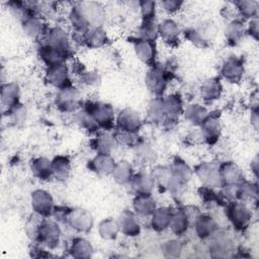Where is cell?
Wrapping results in <instances>:
<instances>
[{
	"mask_svg": "<svg viewBox=\"0 0 259 259\" xmlns=\"http://www.w3.org/2000/svg\"><path fill=\"white\" fill-rule=\"evenodd\" d=\"M171 176L167 185V191L174 197L182 195L184 187L190 181L193 171L189 165L180 157H175L170 165Z\"/></svg>",
	"mask_w": 259,
	"mask_h": 259,
	"instance_id": "6da1fadb",
	"label": "cell"
},
{
	"mask_svg": "<svg viewBox=\"0 0 259 259\" xmlns=\"http://www.w3.org/2000/svg\"><path fill=\"white\" fill-rule=\"evenodd\" d=\"M82 110L90 114L103 132H109L115 127L116 114L111 104L103 101H86Z\"/></svg>",
	"mask_w": 259,
	"mask_h": 259,
	"instance_id": "7a4b0ae2",
	"label": "cell"
},
{
	"mask_svg": "<svg viewBox=\"0 0 259 259\" xmlns=\"http://www.w3.org/2000/svg\"><path fill=\"white\" fill-rule=\"evenodd\" d=\"M170 80L171 72L161 64L155 63L146 74L145 84L155 97H163Z\"/></svg>",
	"mask_w": 259,
	"mask_h": 259,
	"instance_id": "3957f363",
	"label": "cell"
},
{
	"mask_svg": "<svg viewBox=\"0 0 259 259\" xmlns=\"http://www.w3.org/2000/svg\"><path fill=\"white\" fill-rule=\"evenodd\" d=\"M225 214L230 224L239 232H244L248 229L252 212L244 201L232 200L225 204Z\"/></svg>",
	"mask_w": 259,
	"mask_h": 259,
	"instance_id": "277c9868",
	"label": "cell"
},
{
	"mask_svg": "<svg viewBox=\"0 0 259 259\" xmlns=\"http://www.w3.org/2000/svg\"><path fill=\"white\" fill-rule=\"evenodd\" d=\"M62 230L56 220L50 218H42L39 222L36 243L41 246L54 250L59 247L61 243Z\"/></svg>",
	"mask_w": 259,
	"mask_h": 259,
	"instance_id": "5b68a950",
	"label": "cell"
},
{
	"mask_svg": "<svg viewBox=\"0 0 259 259\" xmlns=\"http://www.w3.org/2000/svg\"><path fill=\"white\" fill-rule=\"evenodd\" d=\"M194 206H181L173 209L169 229L176 236L184 235L193 225L196 215L199 213Z\"/></svg>",
	"mask_w": 259,
	"mask_h": 259,
	"instance_id": "8992f818",
	"label": "cell"
},
{
	"mask_svg": "<svg viewBox=\"0 0 259 259\" xmlns=\"http://www.w3.org/2000/svg\"><path fill=\"white\" fill-rule=\"evenodd\" d=\"M55 104L62 112H75L81 106L80 90L73 84L58 90L55 97Z\"/></svg>",
	"mask_w": 259,
	"mask_h": 259,
	"instance_id": "52a82bcc",
	"label": "cell"
},
{
	"mask_svg": "<svg viewBox=\"0 0 259 259\" xmlns=\"http://www.w3.org/2000/svg\"><path fill=\"white\" fill-rule=\"evenodd\" d=\"M64 224L68 225L77 233L85 234L93 228L94 220L89 210L82 207H70Z\"/></svg>",
	"mask_w": 259,
	"mask_h": 259,
	"instance_id": "ba28073f",
	"label": "cell"
},
{
	"mask_svg": "<svg viewBox=\"0 0 259 259\" xmlns=\"http://www.w3.org/2000/svg\"><path fill=\"white\" fill-rule=\"evenodd\" d=\"M199 127L202 141L209 146L214 145L219 141L222 134L221 112L218 110L208 112L206 117L200 123Z\"/></svg>",
	"mask_w": 259,
	"mask_h": 259,
	"instance_id": "9c48e42d",
	"label": "cell"
},
{
	"mask_svg": "<svg viewBox=\"0 0 259 259\" xmlns=\"http://www.w3.org/2000/svg\"><path fill=\"white\" fill-rule=\"evenodd\" d=\"M89 27H103L106 12L103 5L97 1L77 2Z\"/></svg>",
	"mask_w": 259,
	"mask_h": 259,
	"instance_id": "30bf717a",
	"label": "cell"
},
{
	"mask_svg": "<svg viewBox=\"0 0 259 259\" xmlns=\"http://www.w3.org/2000/svg\"><path fill=\"white\" fill-rule=\"evenodd\" d=\"M143 125V119L138 111L131 107L122 108L115 117V127L117 131L139 134Z\"/></svg>",
	"mask_w": 259,
	"mask_h": 259,
	"instance_id": "8fae6325",
	"label": "cell"
},
{
	"mask_svg": "<svg viewBox=\"0 0 259 259\" xmlns=\"http://www.w3.org/2000/svg\"><path fill=\"white\" fill-rule=\"evenodd\" d=\"M30 204L34 213L40 218L52 217L56 206L52 194L45 189H35L31 192Z\"/></svg>",
	"mask_w": 259,
	"mask_h": 259,
	"instance_id": "7c38bea8",
	"label": "cell"
},
{
	"mask_svg": "<svg viewBox=\"0 0 259 259\" xmlns=\"http://www.w3.org/2000/svg\"><path fill=\"white\" fill-rule=\"evenodd\" d=\"M194 173L202 185L220 188L223 185L219 165L211 162H201L194 167Z\"/></svg>",
	"mask_w": 259,
	"mask_h": 259,
	"instance_id": "4fadbf2b",
	"label": "cell"
},
{
	"mask_svg": "<svg viewBox=\"0 0 259 259\" xmlns=\"http://www.w3.org/2000/svg\"><path fill=\"white\" fill-rule=\"evenodd\" d=\"M46 42L61 52L66 59L72 56L73 50L71 39L67 31L61 26H53L48 29L46 34Z\"/></svg>",
	"mask_w": 259,
	"mask_h": 259,
	"instance_id": "5bb4252c",
	"label": "cell"
},
{
	"mask_svg": "<svg viewBox=\"0 0 259 259\" xmlns=\"http://www.w3.org/2000/svg\"><path fill=\"white\" fill-rule=\"evenodd\" d=\"M70 69L66 63L47 67L45 73L46 82L58 90L72 85Z\"/></svg>",
	"mask_w": 259,
	"mask_h": 259,
	"instance_id": "9a60e30c",
	"label": "cell"
},
{
	"mask_svg": "<svg viewBox=\"0 0 259 259\" xmlns=\"http://www.w3.org/2000/svg\"><path fill=\"white\" fill-rule=\"evenodd\" d=\"M245 72L244 62L241 58L237 56L228 57L221 65L220 74L221 77L229 83L236 84L239 83Z\"/></svg>",
	"mask_w": 259,
	"mask_h": 259,
	"instance_id": "2e32d148",
	"label": "cell"
},
{
	"mask_svg": "<svg viewBox=\"0 0 259 259\" xmlns=\"http://www.w3.org/2000/svg\"><path fill=\"white\" fill-rule=\"evenodd\" d=\"M180 27L178 23L172 18H165L159 22L158 36L168 47L175 48L180 41Z\"/></svg>",
	"mask_w": 259,
	"mask_h": 259,
	"instance_id": "e0dca14e",
	"label": "cell"
},
{
	"mask_svg": "<svg viewBox=\"0 0 259 259\" xmlns=\"http://www.w3.org/2000/svg\"><path fill=\"white\" fill-rule=\"evenodd\" d=\"M192 228L200 240H208L219 230V225L209 213L199 212L193 222Z\"/></svg>",
	"mask_w": 259,
	"mask_h": 259,
	"instance_id": "ac0fdd59",
	"label": "cell"
},
{
	"mask_svg": "<svg viewBox=\"0 0 259 259\" xmlns=\"http://www.w3.org/2000/svg\"><path fill=\"white\" fill-rule=\"evenodd\" d=\"M133 45L135 54L142 63L148 65L149 67L153 66L156 63V41L136 37L133 41Z\"/></svg>",
	"mask_w": 259,
	"mask_h": 259,
	"instance_id": "d6986e66",
	"label": "cell"
},
{
	"mask_svg": "<svg viewBox=\"0 0 259 259\" xmlns=\"http://www.w3.org/2000/svg\"><path fill=\"white\" fill-rule=\"evenodd\" d=\"M163 104L166 111L167 119L164 125L174 124L177 119L183 114L184 111V103L180 94L172 93L167 96H163Z\"/></svg>",
	"mask_w": 259,
	"mask_h": 259,
	"instance_id": "ffe728a7",
	"label": "cell"
},
{
	"mask_svg": "<svg viewBox=\"0 0 259 259\" xmlns=\"http://www.w3.org/2000/svg\"><path fill=\"white\" fill-rule=\"evenodd\" d=\"M79 33V41L81 45L89 49H99L108 42V35L103 27H89Z\"/></svg>",
	"mask_w": 259,
	"mask_h": 259,
	"instance_id": "44dd1931",
	"label": "cell"
},
{
	"mask_svg": "<svg viewBox=\"0 0 259 259\" xmlns=\"http://www.w3.org/2000/svg\"><path fill=\"white\" fill-rule=\"evenodd\" d=\"M208 240H210L208 251L212 257H228L233 251V243L228 234L218 230Z\"/></svg>",
	"mask_w": 259,
	"mask_h": 259,
	"instance_id": "7402d4cb",
	"label": "cell"
},
{
	"mask_svg": "<svg viewBox=\"0 0 259 259\" xmlns=\"http://www.w3.org/2000/svg\"><path fill=\"white\" fill-rule=\"evenodd\" d=\"M120 233L126 237L135 238L141 234V224L134 210L124 209L117 219Z\"/></svg>",
	"mask_w": 259,
	"mask_h": 259,
	"instance_id": "603a6c76",
	"label": "cell"
},
{
	"mask_svg": "<svg viewBox=\"0 0 259 259\" xmlns=\"http://www.w3.org/2000/svg\"><path fill=\"white\" fill-rule=\"evenodd\" d=\"M96 136L92 138L89 142L90 147L96 154H108L111 155L115 150L117 141L114 135L108 132H99L95 134Z\"/></svg>",
	"mask_w": 259,
	"mask_h": 259,
	"instance_id": "cb8c5ba5",
	"label": "cell"
},
{
	"mask_svg": "<svg viewBox=\"0 0 259 259\" xmlns=\"http://www.w3.org/2000/svg\"><path fill=\"white\" fill-rule=\"evenodd\" d=\"M184 36L188 41L198 48H207L211 34H214L210 24L201 27H190L184 30Z\"/></svg>",
	"mask_w": 259,
	"mask_h": 259,
	"instance_id": "d4e9b609",
	"label": "cell"
},
{
	"mask_svg": "<svg viewBox=\"0 0 259 259\" xmlns=\"http://www.w3.org/2000/svg\"><path fill=\"white\" fill-rule=\"evenodd\" d=\"M115 160L111 155L108 154H96L93 158H91L87 167L90 171L99 174V175H111L114 167Z\"/></svg>",
	"mask_w": 259,
	"mask_h": 259,
	"instance_id": "484cf974",
	"label": "cell"
},
{
	"mask_svg": "<svg viewBox=\"0 0 259 259\" xmlns=\"http://www.w3.org/2000/svg\"><path fill=\"white\" fill-rule=\"evenodd\" d=\"M130 186L135 194H152L156 187L152 174L145 171L135 173L130 181Z\"/></svg>",
	"mask_w": 259,
	"mask_h": 259,
	"instance_id": "4316f807",
	"label": "cell"
},
{
	"mask_svg": "<svg viewBox=\"0 0 259 259\" xmlns=\"http://www.w3.org/2000/svg\"><path fill=\"white\" fill-rule=\"evenodd\" d=\"M223 93V84L220 78L212 77L204 80L199 88L201 99L205 103H212L218 100Z\"/></svg>",
	"mask_w": 259,
	"mask_h": 259,
	"instance_id": "83f0119b",
	"label": "cell"
},
{
	"mask_svg": "<svg viewBox=\"0 0 259 259\" xmlns=\"http://www.w3.org/2000/svg\"><path fill=\"white\" fill-rule=\"evenodd\" d=\"M223 184H238L245 180L242 169L233 161H225L219 165Z\"/></svg>",
	"mask_w": 259,
	"mask_h": 259,
	"instance_id": "f1b7e54d",
	"label": "cell"
},
{
	"mask_svg": "<svg viewBox=\"0 0 259 259\" xmlns=\"http://www.w3.org/2000/svg\"><path fill=\"white\" fill-rule=\"evenodd\" d=\"M173 209L169 206H157L150 215L151 228L158 233L169 229Z\"/></svg>",
	"mask_w": 259,
	"mask_h": 259,
	"instance_id": "f546056e",
	"label": "cell"
},
{
	"mask_svg": "<svg viewBox=\"0 0 259 259\" xmlns=\"http://www.w3.org/2000/svg\"><path fill=\"white\" fill-rule=\"evenodd\" d=\"M21 27L24 33L31 38H39L46 36L48 32V27L44 19L38 15H31L21 22Z\"/></svg>",
	"mask_w": 259,
	"mask_h": 259,
	"instance_id": "4dcf8cb0",
	"label": "cell"
},
{
	"mask_svg": "<svg viewBox=\"0 0 259 259\" xmlns=\"http://www.w3.org/2000/svg\"><path fill=\"white\" fill-rule=\"evenodd\" d=\"M246 35V25L241 18L230 20L225 28V37L230 46L239 45Z\"/></svg>",
	"mask_w": 259,
	"mask_h": 259,
	"instance_id": "1f68e13d",
	"label": "cell"
},
{
	"mask_svg": "<svg viewBox=\"0 0 259 259\" xmlns=\"http://www.w3.org/2000/svg\"><path fill=\"white\" fill-rule=\"evenodd\" d=\"M68 252L71 257L76 259H89L93 256L94 248L90 241L83 237H75L72 239Z\"/></svg>",
	"mask_w": 259,
	"mask_h": 259,
	"instance_id": "d6a6232c",
	"label": "cell"
},
{
	"mask_svg": "<svg viewBox=\"0 0 259 259\" xmlns=\"http://www.w3.org/2000/svg\"><path fill=\"white\" fill-rule=\"evenodd\" d=\"M21 90L17 83L6 82L1 85V103L7 109H10L20 103Z\"/></svg>",
	"mask_w": 259,
	"mask_h": 259,
	"instance_id": "836d02e7",
	"label": "cell"
},
{
	"mask_svg": "<svg viewBox=\"0 0 259 259\" xmlns=\"http://www.w3.org/2000/svg\"><path fill=\"white\" fill-rule=\"evenodd\" d=\"M156 207L152 194H136L133 199V210L138 217H150Z\"/></svg>",
	"mask_w": 259,
	"mask_h": 259,
	"instance_id": "e575fe53",
	"label": "cell"
},
{
	"mask_svg": "<svg viewBox=\"0 0 259 259\" xmlns=\"http://www.w3.org/2000/svg\"><path fill=\"white\" fill-rule=\"evenodd\" d=\"M147 119L155 124H165L167 115L164 108L162 97H155L149 102L147 107Z\"/></svg>",
	"mask_w": 259,
	"mask_h": 259,
	"instance_id": "d590c367",
	"label": "cell"
},
{
	"mask_svg": "<svg viewBox=\"0 0 259 259\" xmlns=\"http://www.w3.org/2000/svg\"><path fill=\"white\" fill-rule=\"evenodd\" d=\"M7 7L10 13L20 22L24 21L26 18H28L31 15L37 14L35 6L31 2L13 0V1L7 2Z\"/></svg>",
	"mask_w": 259,
	"mask_h": 259,
	"instance_id": "8d00e7d4",
	"label": "cell"
},
{
	"mask_svg": "<svg viewBox=\"0 0 259 259\" xmlns=\"http://www.w3.org/2000/svg\"><path fill=\"white\" fill-rule=\"evenodd\" d=\"M38 57L41 62L47 66H55L66 62V57L54 47L45 42L38 48Z\"/></svg>",
	"mask_w": 259,
	"mask_h": 259,
	"instance_id": "74e56055",
	"label": "cell"
},
{
	"mask_svg": "<svg viewBox=\"0 0 259 259\" xmlns=\"http://www.w3.org/2000/svg\"><path fill=\"white\" fill-rule=\"evenodd\" d=\"M53 177L60 181H65L71 173V161L65 155H57L52 159Z\"/></svg>",
	"mask_w": 259,
	"mask_h": 259,
	"instance_id": "f35d334b",
	"label": "cell"
},
{
	"mask_svg": "<svg viewBox=\"0 0 259 259\" xmlns=\"http://www.w3.org/2000/svg\"><path fill=\"white\" fill-rule=\"evenodd\" d=\"M32 174L39 180L47 181L53 177L52 160L46 157H36L30 162Z\"/></svg>",
	"mask_w": 259,
	"mask_h": 259,
	"instance_id": "ab89813d",
	"label": "cell"
},
{
	"mask_svg": "<svg viewBox=\"0 0 259 259\" xmlns=\"http://www.w3.org/2000/svg\"><path fill=\"white\" fill-rule=\"evenodd\" d=\"M234 7L237 11V14L241 16V19L251 20L258 18L259 2L256 0H239L235 1Z\"/></svg>",
	"mask_w": 259,
	"mask_h": 259,
	"instance_id": "60d3db41",
	"label": "cell"
},
{
	"mask_svg": "<svg viewBox=\"0 0 259 259\" xmlns=\"http://www.w3.org/2000/svg\"><path fill=\"white\" fill-rule=\"evenodd\" d=\"M207 114L206 107L199 103H190L184 107L183 111L185 119L195 126H199Z\"/></svg>",
	"mask_w": 259,
	"mask_h": 259,
	"instance_id": "b9f144b4",
	"label": "cell"
},
{
	"mask_svg": "<svg viewBox=\"0 0 259 259\" xmlns=\"http://www.w3.org/2000/svg\"><path fill=\"white\" fill-rule=\"evenodd\" d=\"M135 174L132 164L125 160L116 162L115 167L111 173L113 180L119 185L130 184V181Z\"/></svg>",
	"mask_w": 259,
	"mask_h": 259,
	"instance_id": "7bdbcfd3",
	"label": "cell"
},
{
	"mask_svg": "<svg viewBox=\"0 0 259 259\" xmlns=\"http://www.w3.org/2000/svg\"><path fill=\"white\" fill-rule=\"evenodd\" d=\"M97 231L100 238L106 241L115 240L120 233L117 220H113L112 218L101 220L97 226Z\"/></svg>",
	"mask_w": 259,
	"mask_h": 259,
	"instance_id": "ee69618b",
	"label": "cell"
},
{
	"mask_svg": "<svg viewBox=\"0 0 259 259\" xmlns=\"http://www.w3.org/2000/svg\"><path fill=\"white\" fill-rule=\"evenodd\" d=\"M158 26L159 22L156 20V18L142 19L141 25L139 27L138 37L156 41L158 37Z\"/></svg>",
	"mask_w": 259,
	"mask_h": 259,
	"instance_id": "f6af8a7d",
	"label": "cell"
},
{
	"mask_svg": "<svg viewBox=\"0 0 259 259\" xmlns=\"http://www.w3.org/2000/svg\"><path fill=\"white\" fill-rule=\"evenodd\" d=\"M68 19H69V22L72 25L75 32H83L87 28H89V26L79 8L78 3H76L75 5H73L71 7L69 14H68Z\"/></svg>",
	"mask_w": 259,
	"mask_h": 259,
	"instance_id": "bcb514c9",
	"label": "cell"
},
{
	"mask_svg": "<svg viewBox=\"0 0 259 259\" xmlns=\"http://www.w3.org/2000/svg\"><path fill=\"white\" fill-rule=\"evenodd\" d=\"M134 149L137 158L144 164L153 163L157 158L155 150L147 142L139 141L138 144L134 147Z\"/></svg>",
	"mask_w": 259,
	"mask_h": 259,
	"instance_id": "7dc6e473",
	"label": "cell"
},
{
	"mask_svg": "<svg viewBox=\"0 0 259 259\" xmlns=\"http://www.w3.org/2000/svg\"><path fill=\"white\" fill-rule=\"evenodd\" d=\"M258 198V186L256 182L243 180L239 183L238 200H257Z\"/></svg>",
	"mask_w": 259,
	"mask_h": 259,
	"instance_id": "c3c4849f",
	"label": "cell"
},
{
	"mask_svg": "<svg viewBox=\"0 0 259 259\" xmlns=\"http://www.w3.org/2000/svg\"><path fill=\"white\" fill-rule=\"evenodd\" d=\"M198 195L201 200L206 204H215V205H225L227 202L222 197L220 191L217 192L214 188L201 185L198 188Z\"/></svg>",
	"mask_w": 259,
	"mask_h": 259,
	"instance_id": "681fc988",
	"label": "cell"
},
{
	"mask_svg": "<svg viewBox=\"0 0 259 259\" xmlns=\"http://www.w3.org/2000/svg\"><path fill=\"white\" fill-rule=\"evenodd\" d=\"M151 174L154 178L155 185L163 191L167 190V185L171 176L170 166H157L152 170Z\"/></svg>",
	"mask_w": 259,
	"mask_h": 259,
	"instance_id": "f907efd6",
	"label": "cell"
},
{
	"mask_svg": "<svg viewBox=\"0 0 259 259\" xmlns=\"http://www.w3.org/2000/svg\"><path fill=\"white\" fill-rule=\"evenodd\" d=\"M161 252L166 258H178L182 253V245L178 240L169 239L162 243Z\"/></svg>",
	"mask_w": 259,
	"mask_h": 259,
	"instance_id": "816d5d0a",
	"label": "cell"
},
{
	"mask_svg": "<svg viewBox=\"0 0 259 259\" xmlns=\"http://www.w3.org/2000/svg\"><path fill=\"white\" fill-rule=\"evenodd\" d=\"M77 120H78L79 124L81 125V127L90 134H97L100 131V128L97 125V123L95 122V120L91 117L90 114H88L84 110H81V112L78 114Z\"/></svg>",
	"mask_w": 259,
	"mask_h": 259,
	"instance_id": "f5cc1de1",
	"label": "cell"
},
{
	"mask_svg": "<svg viewBox=\"0 0 259 259\" xmlns=\"http://www.w3.org/2000/svg\"><path fill=\"white\" fill-rule=\"evenodd\" d=\"M142 19H150V18H156V7L157 3L155 1H148L143 0L138 2Z\"/></svg>",
	"mask_w": 259,
	"mask_h": 259,
	"instance_id": "db71d44e",
	"label": "cell"
},
{
	"mask_svg": "<svg viewBox=\"0 0 259 259\" xmlns=\"http://www.w3.org/2000/svg\"><path fill=\"white\" fill-rule=\"evenodd\" d=\"M183 4L184 2L181 0H163L160 2L161 8L169 14H173L179 11L182 8Z\"/></svg>",
	"mask_w": 259,
	"mask_h": 259,
	"instance_id": "11a10c76",
	"label": "cell"
},
{
	"mask_svg": "<svg viewBox=\"0 0 259 259\" xmlns=\"http://www.w3.org/2000/svg\"><path fill=\"white\" fill-rule=\"evenodd\" d=\"M7 112L9 113L12 121H14L16 123L23 121L25 118V114H26L25 107L21 103L17 104L16 106H14L10 109H7Z\"/></svg>",
	"mask_w": 259,
	"mask_h": 259,
	"instance_id": "9f6ffc18",
	"label": "cell"
},
{
	"mask_svg": "<svg viewBox=\"0 0 259 259\" xmlns=\"http://www.w3.org/2000/svg\"><path fill=\"white\" fill-rule=\"evenodd\" d=\"M39 222L40 221H34L29 220L28 222H26L25 224V233L27 235V237L31 240V241H36L37 238V232H38V226H39Z\"/></svg>",
	"mask_w": 259,
	"mask_h": 259,
	"instance_id": "6f0895ef",
	"label": "cell"
},
{
	"mask_svg": "<svg viewBox=\"0 0 259 259\" xmlns=\"http://www.w3.org/2000/svg\"><path fill=\"white\" fill-rule=\"evenodd\" d=\"M80 81H82L83 84L91 86V85H96L99 81V75L95 72H89V71H84L80 76Z\"/></svg>",
	"mask_w": 259,
	"mask_h": 259,
	"instance_id": "680465c9",
	"label": "cell"
},
{
	"mask_svg": "<svg viewBox=\"0 0 259 259\" xmlns=\"http://www.w3.org/2000/svg\"><path fill=\"white\" fill-rule=\"evenodd\" d=\"M258 18H254L248 21V24L246 25V34L250 35L255 40H258L259 35V27H258Z\"/></svg>",
	"mask_w": 259,
	"mask_h": 259,
	"instance_id": "91938a15",
	"label": "cell"
},
{
	"mask_svg": "<svg viewBox=\"0 0 259 259\" xmlns=\"http://www.w3.org/2000/svg\"><path fill=\"white\" fill-rule=\"evenodd\" d=\"M250 121L253 127L257 131L258 130V123H259V115H258V105H253L251 107V115H250Z\"/></svg>",
	"mask_w": 259,
	"mask_h": 259,
	"instance_id": "94428289",
	"label": "cell"
},
{
	"mask_svg": "<svg viewBox=\"0 0 259 259\" xmlns=\"http://www.w3.org/2000/svg\"><path fill=\"white\" fill-rule=\"evenodd\" d=\"M258 157L256 156L252 161H251V164H250V168H251V171L252 173L254 174L255 177H258V171H259V163H258Z\"/></svg>",
	"mask_w": 259,
	"mask_h": 259,
	"instance_id": "6125c7cd",
	"label": "cell"
}]
</instances>
